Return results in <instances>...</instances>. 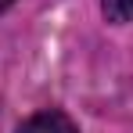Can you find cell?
<instances>
[{"instance_id": "obj_1", "label": "cell", "mask_w": 133, "mask_h": 133, "mask_svg": "<svg viewBox=\"0 0 133 133\" xmlns=\"http://www.w3.org/2000/svg\"><path fill=\"white\" fill-rule=\"evenodd\" d=\"M18 133H79V130H76V122L68 119L65 111L47 108V111H36L32 119H25L18 126Z\"/></svg>"}, {"instance_id": "obj_2", "label": "cell", "mask_w": 133, "mask_h": 133, "mask_svg": "<svg viewBox=\"0 0 133 133\" xmlns=\"http://www.w3.org/2000/svg\"><path fill=\"white\" fill-rule=\"evenodd\" d=\"M104 15L111 22H133V0H104Z\"/></svg>"}, {"instance_id": "obj_3", "label": "cell", "mask_w": 133, "mask_h": 133, "mask_svg": "<svg viewBox=\"0 0 133 133\" xmlns=\"http://www.w3.org/2000/svg\"><path fill=\"white\" fill-rule=\"evenodd\" d=\"M11 4H15V0H0V11H4V7H11Z\"/></svg>"}]
</instances>
